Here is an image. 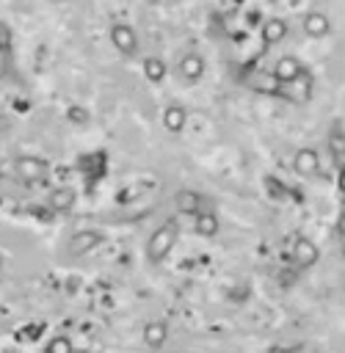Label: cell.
I'll return each mask as SVG.
<instances>
[{"label": "cell", "mask_w": 345, "mask_h": 353, "mask_svg": "<svg viewBox=\"0 0 345 353\" xmlns=\"http://www.w3.org/2000/svg\"><path fill=\"white\" fill-rule=\"evenodd\" d=\"M17 174L25 182H41L47 176V163L41 157H19L17 160Z\"/></svg>", "instance_id": "5"}, {"label": "cell", "mask_w": 345, "mask_h": 353, "mask_svg": "<svg viewBox=\"0 0 345 353\" xmlns=\"http://www.w3.org/2000/svg\"><path fill=\"white\" fill-rule=\"evenodd\" d=\"M185 121H188V113H185L182 105H168L163 110V124H166L168 132H179L185 127Z\"/></svg>", "instance_id": "17"}, {"label": "cell", "mask_w": 345, "mask_h": 353, "mask_svg": "<svg viewBox=\"0 0 345 353\" xmlns=\"http://www.w3.org/2000/svg\"><path fill=\"white\" fill-rule=\"evenodd\" d=\"M108 36H110V44H113L121 55H135V52H138V36H135L132 25H127V22H113L110 30H108Z\"/></svg>", "instance_id": "2"}, {"label": "cell", "mask_w": 345, "mask_h": 353, "mask_svg": "<svg viewBox=\"0 0 345 353\" xmlns=\"http://www.w3.org/2000/svg\"><path fill=\"white\" fill-rule=\"evenodd\" d=\"M52 3H63V0H52Z\"/></svg>", "instance_id": "25"}, {"label": "cell", "mask_w": 345, "mask_h": 353, "mask_svg": "<svg viewBox=\"0 0 345 353\" xmlns=\"http://www.w3.org/2000/svg\"><path fill=\"white\" fill-rule=\"evenodd\" d=\"M99 240H102L99 232H77V234H72V240H69V251H72V254H86V251L97 248Z\"/></svg>", "instance_id": "16"}, {"label": "cell", "mask_w": 345, "mask_h": 353, "mask_svg": "<svg viewBox=\"0 0 345 353\" xmlns=\"http://www.w3.org/2000/svg\"><path fill=\"white\" fill-rule=\"evenodd\" d=\"M259 36H262V44L273 47V44H279V41L287 36V22H284L282 17H268V19L262 22Z\"/></svg>", "instance_id": "10"}, {"label": "cell", "mask_w": 345, "mask_h": 353, "mask_svg": "<svg viewBox=\"0 0 345 353\" xmlns=\"http://www.w3.org/2000/svg\"><path fill=\"white\" fill-rule=\"evenodd\" d=\"M47 204H50V210H55V212H66V210L75 207V190L66 188V185H61V188H55V190L50 193Z\"/></svg>", "instance_id": "15"}, {"label": "cell", "mask_w": 345, "mask_h": 353, "mask_svg": "<svg viewBox=\"0 0 345 353\" xmlns=\"http://www.w3.org/2000/svg\"><path fill=\"white\" fill-rule=\"evenodd\" d=\"M293 168H295V174H301V176H315L317 168H320V157H317V152L309 149V146L298 149L295 157H293Z\"/></svg>", "instance_id": "6"}, {"label": "cell", "mask_w": 345, "mask_h": 353, "mask_svg": "<svg viewBox=\"0 0 345 353\" xmlns=\"http://www.w3.org/2000/svg\"><path fill=\"white\" fill-rule=\"evenodd\" d=\"M342 254H345V240H342Z\"/></svg>", "instance_id": "24"}, {"label": "cell", "mask_w": 345, "mask_h": 353, "mask_svg": "<svg viewBox=\"0 0 345 353\" xmlns=\"http://www.w3.org/2000/svg\"><path fill=\"white\" fill-rule=\"evenodd\" d=\"M317 256H320V251H317V245H315L309 237H298V240L293 243V259H295V265L309 268V265L317 262Z\"/></svg>", "instance_id": "9"}, {"label": "cell", "mask_w": 345, "mask_h": 353, "mask_svg": "<svg viewBox=\"0 0 345 353\" xmlns=\"http://www.w3.org/2000/svg\"><path fill=\"white\" fill-rule=\"evenodd\" d=\"M44 353H72V342L66 336H55L44 345Z\"/></svg>", "instance_id": "20"}, {"label": "cell", "mask_w": 345, "mask_h": 353, "mask_svg": "<svg viewBox=\"0 0 345 353\" xmlns=\"http://www.w3.org/2000/svg\"><path fill=\"white\" fill-rule=\"evenodd\" d=\"M193 229H196V234H201V237H215L218 229H221V221H218L215 212L201 210V212L196 215V221H193Z\"/></svg>", "instance_id": "14"}, {"label": "cell", "mask_w": 345, "mask_h": 353, "mask_svg": "<svg viewBox=\"0 0 345 353\" xmlns=\"http://www.w3.org/2000/svg\"><path fill=\"white\" fill-rule=\"evenodd\" d=\"M246 85H248L251 91L268 94V97H282V88H284V83H282L273 72H251V74L246 77Z\"/></svg>", "instance_id": "3"}, {"label": "cell", "mask_w": 345, "mask_h": 353, "mask_svg": "<svg viewBox=\"0 0 345 353\" xmlns=\"http://www.w3.org/2000/svg\"><path fill=\"white\" fill-rule=\"evenodd\" d=\"M177 72H179V77H185V80H199L201 74H204V58L199 55V52H185L182 58H179V66H177Z\"/></svg>", "instance_id": "11"}, {"label": "cell", "mask_w": 345, "mask_h": 353, "mask_svg": "<svg viewBox=\"0 0 345 353\" xmlns=\"http://www.w3.org/2000/svg\"><path fill=\"white\" fill-rule=\"evenodd\" d=\"M282 83H293L301 72H304V63L295 58V55H282L276 63H273V69H270Z\"/></svg>", "instance_id": "8"}, {"label": "cell", "mask_w": 345, "mask_h": 353, "mask_svg": "<svg viewBox=\"0 0 345 353\" xmlns=\"http://www.w3.org/2000/svg\"><path fill=\"white\" fill-rule=\"evenodd\" d=\"M328 30H331V19L323 11H309L304 17V33L309 39H323V36H328Z\"/></svg>", "instance_id": "7"}, {"label": "cell", "mask_w": 345, "mask_h": 353, "mask_svg": "<svg viewBox=\"0 0 345 353\" xmlns=\"http://www.w3.org/2000/svg\"><path fill=\"white\" fill-rule=\"evenodd\" d=\"M177 237H179V223L174 218L163 221L152 232V237L146 240V256H149V262H163L168 256V251L177 245Z\"/></svg>", "instance_id": "1"}, {"label": "cell", "mask_w": 345, "mask_h": 353, "mask_svg": "<svg viewBox=\"0 0 345 353\" xmlns=\"http://www.w3.org/2000/svg\"><path fill=\"white\" fill-rule=\"evenodd\" d=\"M328 149H331V157H334L339 165H345V132H342L339 127H334V130L328 132Z\"/></svg>", "instance_id": "18"}, {"label": "cell", "mask_w": 345, "mask_h": 353, "mask_svg": "<svg viewBox=\"0 0 345 353\" xmlns=\"http://www.w3.org/2000/svg\"><path fill=\"white\" fill-rule=\"evenodd\" d=\"M337 188L342 190V196H345V165H339V174H337Z\"/></svg>", "instance_id": "22"}, {"label": "cell", "mask_w": 345, "mask_h": 353, "mask_svg": "<svg viewBox=\"0 0 345 353\" xmlns=\"http://www.w3.org/2000/svg\"><path fill=\"white\" fill-rule=\"evenodd\" d=\"M174 204H177V212H185V215H193V218L201 212V196L196 190H177Z\"/></svg>", "instance_id": "12"}, {"label": "cell", "mask_w": 345, "mask_h": 353, "mask_svg": "<svg viewBox=\"0 0 345 353\" xmlns=\"http://www.w3.org/2000/svg\"><path fill=\"white\" fill-rule=\"evenodd\" d=\"M141 339H144V345H146V347H163V345H166V339H168V328H166V323H160V320L146 323V325H144Z\"/></svg>", "instance_id": "13"}, {"label": "cell", "mask_w": 345, "mask_h": 353, "mask_svg": "<svg viewBox=\"0 0 345 353\" xmlns=\"http://www.w3.org/2000/svg\"><path fill=\"white\" fill-rule=\"evenodd\" d=\"M339 218H345V196H342V201H339Z\"/></svg>", "instance_id": "23"}, {"label": "cell", "mask_w": 345, "mask_h": 353, "mask_svg": "<svg viewBox=\"0 0 345 353\" xmlns=\"http://www.w3.org/2000/svg\"><path fill=\"white\" fill-rule=\"evenodd\" d=\"M66 119L72 121V124H88V110L86 108H80V105H72V108H66Z\"/></svg>", "instance_id": "21"}, {"label": "cell", "mask_w": 345, "mask_h": 353, "mask_svg": "<svg viewBox=\"0 0 345 353\" xmlns=\"http://www.w3.org/2000/svg\"><path fill=\"white\" fill-rule=\"evenodd\" d=\"M312 85H315L312 72H309V69H304L293 83H284L282 97H284V99H290V102H306V99L312 97Z\"/></svg>", "instance_id": "4"}, {"label": "cell", "mask_w": 345, "mask_h": 353, "mask_svg": "<svg viewBox=\"0 0 345 353\" xmlns=\"http://www.w3.org/2000/svg\"><path fill=\"white\" fill-rule=\"evenodd\" d=\"M144 74H146V80H152V83H160V80L166 77V63H163L160 58L149 55V58H144Z\"/></svg>", "instance_id": "19"}]
</instances>
